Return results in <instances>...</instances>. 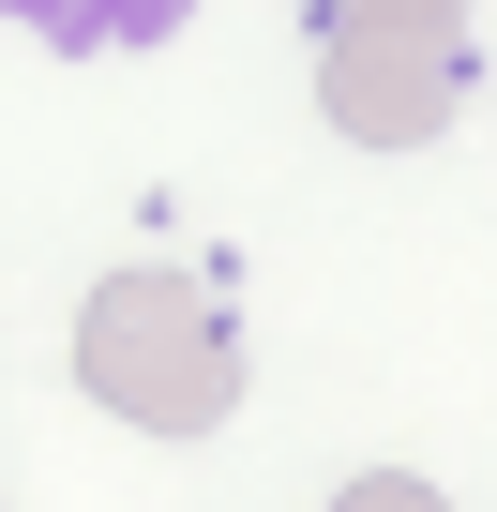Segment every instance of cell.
<instances>
[{
    "instance_id": "1",
    "label": "cell",
    "mask_w": 497,
    "mask_h": 512,
    "mask_svg": "<svg viewBox=\"0 0 497 512\" xmlns=\"http://www.w3.org/2000/svg\"><path fill=\"white\" fill-rule=\"evenodd\" d=\"M76 392L106 422H136V437H211L241 407V347H226L196 272H151L136 256V272H106L76 302Z\"/></svg>"
},
{
    "instance_id": "2",
    "label": "cell",
    "mask_w": 497,
    "mask_h": 512,
    "mask_svg": "<svg viewBox=\"0 0 497 512\" xmlns=\"http://www.w3.org/2000/svg\"><path fill=\"white\" fill-rule=\"evenodd\" d=\"M317 106H332V136H362V151H422V136L467 106V46H452V31H332V46H317Z\"/></svg>"
},
{
    "instance_id": "3",
    "label": "cell",
    "mask_w": 497,
    "mask_h": 512,
    "mask_svg": "<svg viewBox=\"0 0 497 512\" xmlns=\"http://www.w3.org/2000/svg\"><path fill=\"white\" fill-rule=\"evenodd\" d=\"M181 16L196 0H0V31H46V46H91V61L106 46H166Z\"/></svg>"
},
{
    "instance_id": "4",
    "label": "cell",
    "mask_w": 497,
    "mask_h": 512,
    "mask_svg": "<svg viewBox=\"0 0 497 512\" xmlns=\"http://www.w3.org/2000/svg\"><path fill=\"white\" fill-rule=\"evenodd\" d=\"M317 16H332V31H452L467 0H317Z\"/></svg>"
},
{
    "instance_id": "5",
    "label": "cell",
    "mask_w": 497,
    "mask_h": 512,
    "mask_svg": "<svg viewBox=\"0 0 497 512\" xmlns=\"http://www.w3.org/2000/svg\"><path fill=\"white\" fill-rule=\"evenodd\" d=\"M332 512H452V497H437V482H407V467H362Z\"/></svg>"
}]
</instances>
